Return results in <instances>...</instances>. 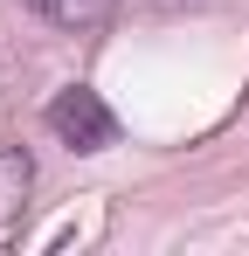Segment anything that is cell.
<instances>
[{
	"label": "cell",
	"mask_w": 249,
	"mask_h": 256,
	"mask_svg": "<svg viewBox=\"0 0 249 256\" xmlns=\"http://www.w3.org/2000/svg\"><path fill=\"white\" fill-rule=\"evenodd\" d=\"M48 132H56L70 152H104V146H118V111L90 84H70V90L48 97Z\"/></svg>",
	"instance_id": "cell-1"
},
{
	"label": "cell",
	"mask_w": 249,
	"mask_h": 256,
	"mask_svg": "<svg viewBox=\"0 0 249 256\" xmlns=\"http://www.w3.org/2000/svg\"><path fill=\"white\" fill-rule=\"evenodd\" d=\"M35 21L48 28H62V35H90V28H104L111 14H118V0H21Z\"/></svg>",
	"instance_id": "cell-2"
},
{
	"label": "cell",
	"mask_w": 249,
	"mask_h": 256,
	"mask_svg": "<svg viewBox=\"0 0 249 256\" xmlns=\"http://www.w3.org/2000/svg\"><path fill=\"white\" fill-rule=\"evenodd\" d=\"M28 187H35V160L21 146H0V222L28 201Z\"/></svg>",
	"instance_id": "cell-3"
}]
</instances>
